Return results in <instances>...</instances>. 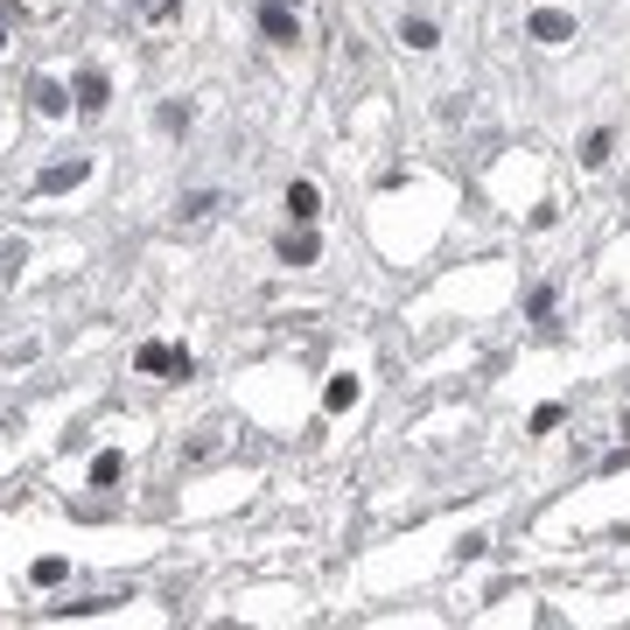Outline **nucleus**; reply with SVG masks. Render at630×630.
Segmentation results:
<instances>
[{
	"instance_id": "3",
	"label": "nucleus",
	"mask_w": 630,
	"mask_h": 630,
	"mask_svg": "<svg viewBox=\"0 0 630 630\" xmlns=\"http://www.w3.org/2000/svg\"><path fill=\"white\" fill-rule=\"evenodd\" d=\"M141 372H183V378H189V351H168V343H147V351H141Z\"/></svg>"
},
{
	"instance_id": "9",
	"label": "nucleus",
	"mask_w": 630,
	"mask_h": 630,
	"mask_svg": "<svg viewBox=\"0 0 630 630\" xmlns=\"http://www.w3.org/2000/svg\"><path fill=\"white\" fill-rule=\"evenodd\" d=\"M91 484H120V449H106V455H91Z\"/></svg>"
},
{
	"instance_id": "13",
	"label": "nucleus",
	"mask_w": 630,
	"mask_h": 630,
	"mask_svg": "<svg viewBox=\"0 0 630 630\" xmlns=\"http://www.w3.org/2000/svg\"><path fill=\"white\" fill-rule=\"evenodd\" d=\"M582 162H588V168H603V162H609V133H588V147H582Z\"/></svg>"
},
{
	"instance_id": "5",
	"label": "nucleus",
	"mask_w": 630,
	"mask_h": 630,
	"mask_svg": "<svg viewBox=\"0 0 630 630\" xmlns=\"http://www.w3.org/2000/svg\"><path fill=\"white\" fill-rule=\"evenodd\" d=\"M259 29L274 35V43H295V14L280 8V0H266V14H259Z\"/></svg>"
},
{
	"instance_id": "11",
	"label": "nucleus",
	"mask_w": 630,
	"mask_h": 630,
	"mask_svg": "<svg viewBox=\"0 0 630 630\" xmlns=\"http://www.w3.org/2000/svg\"><path fill=\"white\" fill-rule=\"evenodd\" d=\"M399 43H407V49H434V22H407V29H399Z\"/></svg>"
},
{
	"instance_id": "2",
	"label": "nucleus",
	"mask_w": 630,
	"mask_h": 630,
	"mask_svg": "<svg viewBox=\"0 0 630 630\" xmlns=\"http://www.w3.org/2000/svg\"><path fill=\"white\" fill-rule=\"evenodd\" d=\"M532 35H540V43H567V35H575V22H567L561 8H532Z\"/></svg>"
},
{
	"instance_id": "12",
	"label": "nucleus",
	"mask_w": 630,
	"mask_h": 630,
	"mask_svg": "<svg viewBox=\"0 0 630 630\" xmlns=\"http://www.w3.org/2000/svg\"><path fill=\"white\" fill-rule=\"evenodd\" d=\"M210 210H218V197H210V189H197V197H183V218L197 224V218H210Z\"/></svg>"
},
{
	"instance_id": "15",
	"label": "nucleus",
	"mask_w": 630,
	"mask_h": 630,
	"mask_svg": "<svg viewBox=\"0 0 630 630\" xmlns=\"http://www.w3.org/2000/svg\"><path fill=\"white\" fill-rule=\"evenodd\" d=\"M280 8H288V0H280Z\"/></svg>"
},
{
	"instance_id": "10",
	"label": "nucleus",
	"mask_w": 630,
	"mask_h": 630,
	"mask_svg": "<svg viewBox=\"0 0 630 630\" xmlns=\"http://www.w3.org/2000/svg\"><path fill=\"white\" fill-rule=\"evenodd\" d=\"M351 399H357V378H351V372H343V378H330V413H343Z\"/></svg>"
},
{
	"instance_id": "4",
	"label": "nucleus",
	"mask_w": 630,
	"mask_h": 630,
	"mask_svg": "<svg viewBox=\"0 0 630 630\" xmlns=\"http://www.w3.org/2000/svg\"><path fill=\"white\" fill-rule=\"evenodd\" d=\"M29 99H35V112H49V120H56V112L70 106V91L56 85V78H35V85H29Z\"/></svg>"
},
{
	"instance_id": "14",
	"label": "nucleus",
	"mask_w": 630,
	"mask_h": 630,
	"mask_svg": "<svg viewBox=\"0 0 630 630\" xmlns=\"http://www.w3.org/2000/svg\"><path fill=\"white\" fill-rule=\"evenodd\" d=\"M623 442H630V413H623Z\"/></svg>"
},
{
	"instance_id": "8",
	"label": "nucleus",
	"mask_w": 630,
	"mask_h": 630,
	"mask_svg": "<svg viewBox=\"0 0 630 630\" xmlns=\"http://www.w3.org/2000/svg\"><path fill=\"white\" fill-rule=\"evenodd\" d=\"M78 106H85V112L106 106V78H99V70H85V78H78Z\"/></svg>"
},
{
	"instance_id": "7",
	"label": "nucleus",
	"mask_w": 630,
	"mask_h": 630,
	"mask_svg": "<svg viewBox=\"0 0 630 630\" xmlns=\"http://www.w3.org/2000/svg\"><path fill=\"white\" fill-rule=\"evenodd\" d=\"M288 210H295V224H309L316 218V183H288Z\"/></svg>"
},
{
	"instance_id": "6",
	"label": "nucleus",
	"mask_w": 630,
	"mask_h": 630,
	"mask_svg": "<svg viewBox=\"0 0 630 630\" xmlns=\"http://www.w3.org/2000/svg\"><path fill=\"white\" fill-rule=\"evenodd\" d=\"M280 259H288V266H309V259H316V232H288V239H280Z\"/></svg>"
},
{
	"instance_id": "16",
	"label": "nucleus",
	"mask_w": 630,
	"mask_h": 630,
	"mask_svg": "<svg viewBox=\"0 0 630 630\" xmlns=\"http://www.w3.org/2000/svg\"><path fill=\"white\" fill-rule=\"evenodd\" d=\"M0 29H8V22H0Z\"/></svg>"
},
{
	"instance_id": "1",
	"label": "nucleus",
	"mask_w": 630,
	"mask_h": 630,
	"mask_svg": "<svg viewBox=\"0 0 630 630\" xmlns=\"http://www.w3.org/2000/svg\"><path fill=\"white\" fill-rule=\"evenodd\" d=\"M91 176V162H56V168H43V176H35V189H43V197H56V189H78Z\"/></svg>"
}]
</instances>
